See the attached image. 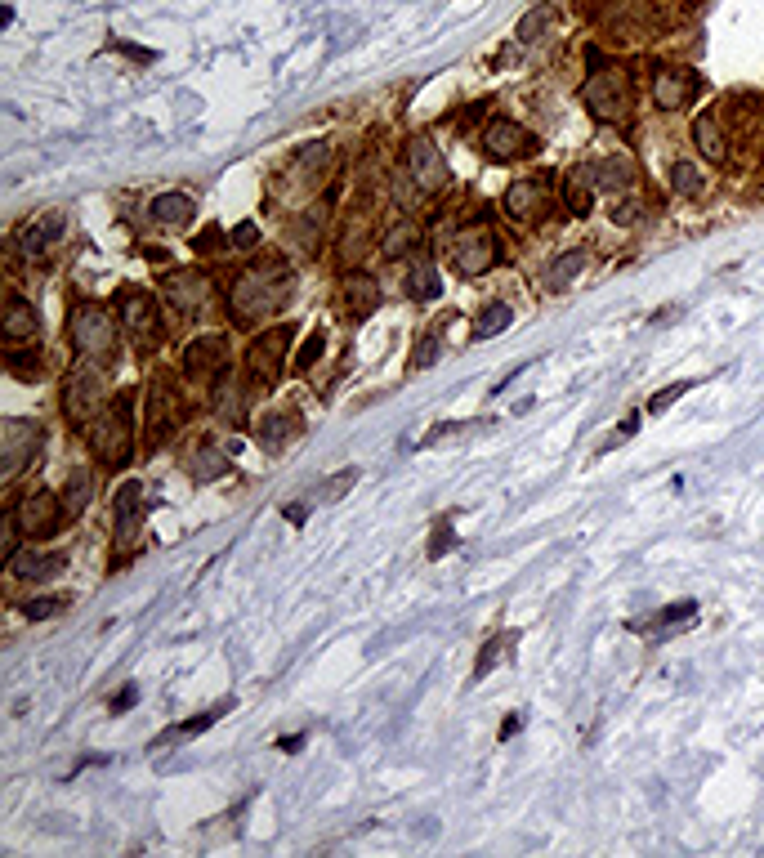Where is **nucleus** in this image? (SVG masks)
Instances as JSON below:
<instances>
[{"label": "nucleus", "instance_id": "obj_1", "mask_svg": "<svg viewBox=\"0 0 764 858\" xmlns=\"http://www.w3.org/2000/svg\"><path fill=\"white\" fill-rule=\"evenodd\" d=\"M291 295H295L291 264L278 260V255H264L251 269L237 273V282L228 286V318L251 327V322H264L273 313H282Z\"/></svg>", "mask_w": 764, "mask_h": 858}, {"label": "nucleus", "instance_id": "obj_2", "mask_svg": "<svg viewBox=\"0 0 764 858\" xmlns=\"http://www.w3.org/2000/svg\"><path fill=\"white\" fill-rule=\"evenodd\" d=\"M90 447L99 456V465L121 470L135 456V389H121L90 425Z\"/></svg>", "mask_w": 764, "mask_h": 858}, {"label": "nucleus", "instance_id": "obj_3", "mask_svg": "<svg viewBox=\"0 0 764 858\" xmlns=\"http://www.w3.org/2000/svg\"><path fill=\"white\" fill-rule=\"evenodd\" d=\"M586 59H590V76H586V85H581V103H586L595 117L626 126L630 121V72L617 68V63H604L599 50H590Z\"/></svg>", "mask_w": 764, "mask_h": 858}, {"label": "nucleus", "instance_id": "obj_4", "mask_svg": "<svg viewBox=\"0 0 764 858\" xmlns=\"http://www.w3.org/2000/svg\"><path fill=\"white\" fill-rule=\"evenodd\" d=\"M286 345H291V327H273L264 336H255L242 354V389L246 398H260L278 385L286 371Z\"/></svg>", "mask_w": 764, "mask_h": 858}, {"label": "nucleus", "instance_id": "obj_5", "mask_svg": "<svg viewBox=\"0 0 764 858\" xmlns=\"http://www.w3.org/2000/svg\"><path fill=\"white\" fill-rule=\"evenodd\" d=\"M117 327H121V318H112L108 304H99V300H81V304H72V313H68L72 349L81 358H94V362L112 358V349H117Z\"/></svg>", "mask_w": 764, "mask_h": 858}, {"label": "nucleus", "instance_id": "obj_6", "mask_svg": "<svg viewBox=\"0 0 764 858\" xmlns=\"http://www.w3.org/2000/svg\"><path fill=\"white\" fill-rule=\"evenodd\" d=\"M108 407V376L94 358L76 362L63 380V416L72 425H94V416Z\"/></svg>", "mask_w": 764, "mask_h": 858}, {"label": "nucleus", "instance_id": "obj_7", "mask_svg": "<svg viewBox=\"0 0 764 858\" xmlns=\"http://www.w3.org/2000/svg\"><path fill=\"white\" fill-rule=\"evenodd\" d=\"M117 318L121 327L130 331L139 354H152L161 345V313H157V295L143 291V286H126L117 295Z\"/></svg>", "mask_w": 764, "mask_h": 858}, {"label": "nucleus", "instance_id": "obj_8", "mask_svg": "<svg viewBox=\"0 0 764 858\" xmlns=\"http://www.w3.org/2000/svg\"><path fill=\"white\" fill-rule=\"evenodd\" d=\"M63 514H68L63 497H54L50 488H36V492H27L14 510H9V523H14L18 537L41 541V537H54V532L63 528Z\"/></svg>", "mask_w": 764, "mask_h": 858}, {"label": "nucleus", "instance_id": "obj_9", "mask_svg": "<svg viewBox=\"0 0 764 858\" xmlns=\"http://www.w3.org/2000/svg\"><path fill=\"white\" fill-rule=\"evenodd\" d=\"M501 260V242H496L492 224H465L461 233H456L452 242V269L461 273V278H483L492 264Z\"/></svg>", "mask_w": 764, "mask_h": 858}, {"label": "nucleus", "instance_id": "obj_10", "mask_svg": "<svg viewBox=\"0 0 764 858\" xmlns=\"http://www.w3.org/2000/svg\"><path fill=\"white\" fill-rule=\"evenodd\" d=\"M161 300L175 318H202V309L210 304V278L202 269H175L161 282Z\"/></svg>", "mask_w": 764, "mask_h": 858}, {"label": "nucleus", "instance_id": "obj_11", "mask_svg": "<svg viewBox=\"0 0 764 858\" xmlns=\"http://www.w3.org/2000/svg\"><path fill=\"white\" fill-rule=\"evenodd\" d=\"M41 452V425L36 421H5L0 425V479H18L27 461Z\"/></svg>", "mask_w": 764, "mask_h": 858}, {"label": "nucleus", "instance_id": "obj_12", "mask_svg": "<svg viewBox=\"0 0 764 858\" xmlns=\"http://www.w3.org/2000/svg\"><path fill=\"white\" fill-rule=\"evenodd\" d=\"M407 175L420 193H443L452 184V166H447L443 148L434 139H412L407 143Z\"/></svg>", "mask_w": 764, "mask_h": 858}, {"label": "nucleus", "instance_id": "obj_13", "mask_svg": "<svg viewBox=\"0 0 764 858\" xmlns=\"http://www.w3.org/2000/svg\"><path fill=\"white\" fill-rule=\"evenodd\" d=\"M697 90H702L697 72L675 68V63H662V68L653 72V85H648V94H653V103H657L662 112H680V108H689V103L697 99Z\"/></svg>", "mask_w": 764, "mask_h": 858}, {"label": "nucleus", "instance_id": "obj_14", "mask_svg": "<svg viewBox=\"0 0 764 858\" xmlns=\"http://www.w3.org/2000/svg\"><path fill=\"white\" fill-rule=\"evenodd\" d=\"M483 152L492 161H514V157H523V152H532V135L519 126V121L496 117V121H487V130H483Z\"/></svg>", "mask_w": 764, "mask_h": 858}, {"label": "nucleus", "instance_id": "obj_15", "mask_svg": "<svg viewBox=\"0 0 764 858\" xmlns=\"http://www.w3.org/2000/svg\"><path fill=\"white\" fill-rule=\"evenodd\" d=\"M179 425V398L170 394V380L161 376L148 394V447H161Z\"/></svg>", "mask_w": 764, "mask_h": 858}, {"label": "nucleus", "instance_id": "obj_16", "mask_svg": "<svg viewBox=\"0 0 764 858\" xmlns=\"http://www.w3.org/2000/svg\"><path fill=\"white\" fill-rule=\"evenodd\" d=\"M112 510H117V550H130L139 541V528H143V483L139 479L121 483Z\"/></svg>", "mask_w": 764, "mask_h": 858}, {"label": "nucleus", "instance_id": "obj_17", "mask_svg": "<svg viewBox=\"0 0 764 858\" xmlns=\"http://www.w3.org/2000/svg\"><path fill=\"white\" fill-rule=\"evenodd\" d=\"M546 211V175H528V179H514L505 188V215L519 219V224H532Z\"/></svg>", "mask_w": 764, "mask_h": 858}, {"label": "nucleus", "instance_id": "obj_18", "mask_svg": "<svg viewBox=\"0 0 764 858\" xmlns=\"http://www.w3.org/2000/svg\"><path fill=\"white\" fill-rule=\"evenodd\" d=\"M5 568L14 572L18 581H50V577H59L63 568H68V559L54 550V555H45V550H36V546H18V550H9L5 555Z\"/></svg>", "mask_w": 764, "mask_h": 858}, {"label": "nucleus", "instance_id": "obj_19", "mask_svg": "<svg viewBox=\"0 0 764 858\" xmlns=\"http://www.w3.org/2000/svg\"><path fill=\"white\" fill-rule=\"evenodd\" d=\"M68 233V219H63V211H45V215H36V219H27L23 228H18V251L23 255H41V251H50L59 237Z\"/></svg>", "mask_w": 764, "mask_h": 858}, {"label": "nucleus", "instance_id": "obj_20", "mask_svg": "<svg viewBox=\"0 0 764 858\" xmlns=\"http://www.w3.org/2000/svg\"><path fill=\"white\" fill-rule=\"evenodd\" d=\"M376 309H380L376 278H367V273H349L345 286H340V313H345L349 322H362V318H371Z\"/></svg>", "mask_w": 764, "mask_h": 858}, {"label": "nucleus", "instance_id": "obj_21", "mask_svg": "<svg viewBox=\"0 0 764 858\" xmlns=\"http://www.w3.org/2000/svg\"><path fill=\"white\" fill-rule=\"evenodd\" d=\"M224 367H228L224 336H202V340H193V345L184 349V371H188V376H210V380H215Z\"/></svg>", "mask_w": 764, "mask_h": 858}, {"label": "nucleus", "instance_id": "obj_22", "mask_svg": "<svg viewBox=\"0 0 764 858\" xmlns=\"http://www.w3.org/2000/svg\"><path fill=\"white\" fill-rule=\"evenodd\" d=\"M0 331H5L9 345H18V340H32L36 331H41V309H36L32 300H23V295H9L5 313H0Z\"/></svg>", "mask_w": 764, "mask_h": 858}, {"label": "nucleus", "instance_id": "obj_23", "mask_svg": "<svg viewBox=\"0 0 764 858\" xmlns=\"http://www.w3.org/2000/svg\"><path fill=\"white\" fill-rule=\"evenodd\" d=\"M304 421L295 412H269L260 425H255V443L264 447V452H282L286 443H295L300 438Z\"/></svg>", "mask_w": 764, "mask_h": 858}, {"label": "nucleus", "instance_id": "obj_24", "mask_svg": "<svg viewBox=\"0 0 764 858\" xmlns=\"http://www.w3.org/2000/svg\"><path fill=\"white\" fill-rule=\"evenodd\" d=\"M148 219L161 228H188L197 219V202L188 193H161V197H152Z\"/></svg>", "mask_w": 764, "mask_h": 858}, {"label": "nucleus", "instance_id": "obj_25", "mask_svg": "<svg viewBox=\"0 0 764 858\" xmlns=\"http://www.w3.org/2000/svg\"><path fill=\"white\" fill-rule=\"evenodd\" d=\"M693 143H697V152H702L706 161H715V166L729 161V135H724V126H720L715 112H702V117L693 121Z\"/></svg>", "mask_w": 764, "mask_h": 858}, {"label": "nucleus", "instance_id": "obj_26", "mask_svg": "<svg viewBox=\"0 0 764 858\" xmlns=\"http://www.w3.org/2000/svg\"><path fill=\"white\" fill-rule=\"evenodd\" d=\"M228 711H233V698H224V702H219V707H210V711H197V715H193V720H184V724H170V729H166V733H161V738H157V742H152V751H161V747H170V742H193V738H197V733H206V729H210V724H215V720H224V715H228Z\"/></svg>", "mask_w": 764, "mask_h": 858}, {"label": "nucleus", "instance_id": "obj_27", "mask_svg": "<svg viewBox=\"0 0 764 858\" xmlns=\"http://www.w3.org/2000/svg\"><path fill=\"white\" fill-rule=\"evenodd\" d=\"M331 166V143H304L300 152L291 157V184H318Z\"/></svg>", "mask_w": 764, "mask_h": 858}, {"label": "nucleus", "instance_id": "obj_28", "mask_svg": "<svg viewBox=\"0 0 764 858\" xmlns=\"http://www.w3.org/2000/svg\"><path fill=\"white\" fill-rule=\"evenodd\" d=\"M599 188H595V175H590V166H577L568 170V179H563V206H568V215H590V206H595Z\"/></svg>", "mask_w": 764, "mask_h": 858}, {"label": "nucleus", "instance_id": "obj_29", "mask_svg": "<svg viewBox=\"0 0 764 858\" xmlns=\"http://www.w3.org/2000/svg\"><path fill=\"white\" fill-rule=\"evenodd\" d=\"M407 295H412V300H438V291H443V286H438V269H434V260H429L425 251H416L412 260H407Z\"/></svg>", "mask_w": 764, "mask_h": 858}, {"label": "nucleus", "instance_id": "obj_30", "mask_svg": "<svg viewBox=\"0 0 764 858\" xmlns=\"http://www.w3.org/2000/svg\"><path fill=\"white\" fill-rule=\"evenodd\" d=\"M514 644H519V631H501V635H492V640L483 644L479 662H474V675H470L465 684H479V680H487V675H492L501 662H510V657H514Z\"/></svg>", "mask_w": 764, "mask_h": 858}, {"label": "nucleus", "instance_id": "obj_31", "mask_svg": "<svg viewBox=\"0 0 764 858\" xmlns=\"http://www.w3.org/2000/svg\"><path fill=\"white\" fill-rule=\"evenodd\" d=\"M555 23H559V9L555 5H537V9H528V14L519 18L514 36H519V45H541V41H550Z\"/></svg>", "mask_w": 764, "mask_h": 858}, {"label": "nucleus", "instance_id": "obj_32", "mask_svg": "<svg viewBox=\"0 0 764 858\" xmlns=\"http://www.w3.org/2000/svg\"><path fill=\"white\" fill-rule=\"evenodd\" d=\"M590 175H595V188L599 193H630V184H635V170H630L626 157H608V161H595L590 166Z\"/></svg>", "mask_w": 764, "mask_h": 858}, {"label": "nucleus", "instance_id": "obj_33", "mask_svg": "<svg viewBox=\"0 0 764 858\" xmlns=\"http://www.w3.org/2000/svg\"><path fill=\"white\" fill-rule=\"evenodd\" d=\"M380 251H385L389 260H407L412 251H420V224L416 219H398V224L380 237Z\"/></svg>", "mask_w": 764, "mask_h": 858}, {"label": "nucleus", "instance_id": "obj_34", "mask_svg": "<svg viewBox=\"0 0 764 858\" xmlns=\"http://www.w3.org/2000/svg\"><path fill=\"white\" fill-rule=\"evenodd\" d=\"M581 269H586V251H559L546 269V286L550 291H568L581 278Z\"/></svg>", "mask_w": 764, "mask_h": 858}, {"label": "nucleus", "instance_id": "obj_35", "mask_svg": "<svg viewBox=\"0 0 764 858\" xmlns=\"http://www.w3.org/2000/svg\"><path fill=\"white\" fill-rule=\"evenodd\" d=\"M90 497H94V470H90V465H72L68 483H63V505H68L72 519L85 510V505H90Z\"/></svg>", "mask_w": 764, "mask_h": 858}, {"label": "nucleus", "instance_id": "obj_36", "mask_svg": "<svg viewBox=\"0 0 764 858\" xmlns=\"http://www.w3.org/2000/svg\"><path fill=\"white\" fill-rule=\"evenodd\" d=\"M224 470H228V452L224 447H215V438H202V447L193 452V479L210 483V479H219Z\"/></svg>", "mask_w": 764, "mask_h": 858}, {"label": "nucleus", "instance_id": "obj_37", "mask_svg": "<svg viewBox=\"0 0 764 858\" xmlns=\"http://www.w3.org/2000/svg\"><path fill=\"white\" fill-rule=\"evenodd\" d=\"M510 322H514L510 304L492 300V304H483V313L474 318V331H470V336H474V340H492V336H501V331L510 327Z\"/></svg>", "mask_w": 764, "mask_h": 858}, {"label": "nucleus", "instance_id": "obj_38", "mask_svg": "<svg viewBox=\"0 0 764 858\" xmlns=\"http://www.w3.org/2000/svg\"><path fill=\"white\" fill-rule=\"evenodd\" d=\"M671 188H675L680 197H702V193H706V175L693 166V161L680 157V161L671 166Z\"/></svg>", "mask_w": 764, "mask_h": 858}, {"label": "nucleus", "instance_id": "obj_39", "mask_svg": "<svg viewBox=\"0 0 764 858\" xmlns=\"http://www.w3.org/2000/svg\"><path fill=\"white\" fill-rule=\"evenodd\" d=\"M474 429H487V421H443L434 425L425 438H420V447H438V443H456V438H470Z\"/></svg>", "mask_w": 764, "mask_h": 858}, {"label": "nucleus", "instance_id": "obj_40", "mask_svg": "<svg viewBox=\"0 0 764 858\" xmlns=\"http://www.w3.org/2000/svg\"><path fill=\"white\" fill-rule=\"evenodd\" d=\"M353 483H358V470H340V474H331V479H322L318 488L309 492V497H313V505H331V501L345 497Z\"/></svg>", "mask_w": 764, "mask_h": 858}, {"label": "nucleus", "instance_id": "obj_41", "mask_svg": "<svg viewBox=\"0 0 764 858\" xmlns=\"http://www.w3.org/2000/svg\"><path fill=\"white\" fill-rule=\"evenodd\" d=\"M693 613H697L693 599H680V604H666V613L657 622H635V631H671L675 622H693Z\"/></svg>", "mask_w": 764, "mask_h": 858}, {"label": "nucleus", "instance_id": "obj_42", "mask_svg": "<svg viewBox=\"0 0 764 858\" xmlns=\"http://www.w3.org/2000/svg\"><path fill=\"white\" fill-rule=\"evenodd\" d=\"M193 251L197 255H224V251H233V237H224V228L210 224V228H202V233L193 237Z\"/></svg>", "mask_w": 764, "mask_h": 858}, {"label": "nucleus", "instance_id": "obj_43", "mask_svg": "<svg viewBox=\"0 0 764 858\" xmlns=\"http://www.w3.org/2000/svg\"><path fill=\"white\" fill-rule=\"evenodd\" d=\"M63 608H68V595H41V599H27L23 613L32 617V622H45V617H59Z\"/></svg>", "mask_w": 764, "mask_h": 858}, {"label": "nucleus", "instance_id": "obj_44", "mask_svg": "<svg viewBox=\"0 0 764 858\" xmlns=\"http://www.w3.org/2000/svg\"><path fill=\"white\" fill-rule=\"evenodd\" d=\"M322 349H327V336H322V327H313V331H309V340H304V345H300V354H295V367H300V371H309L313 362L322 358Z\"/></svg>", "mask_w": 764, "mask_h": 858}, {"label": "nucleus", "instance_id": "obj_45", "mask_svg": "<svg viewBox=\"0 0 764 858\" xmlns=\"http://www.w3.org/2000/svg\"><path fill=\"white\" fill-rule=\"evenodd\" d=\"M9 371L23 376V380H36L41 376V354H23V349H18V354H9Z\"/></svg>", "mask_w": 764, "mask_h": 858}, {"label": "nucleus", "instance_id": "obj_46", "mask_svg": "<svg viewBox=\"0 0 764 858\" xmlns=\"http://www.w3.org/2000/svg\"><path fill=\"white\" fill-rule=\"evenodd\" d=\"M228 237H233V251H255V246H260V228H255L251 219H242Z\"/></svg>", "mask_w": 764, "mask_h": 858}, {"label": "nucleus", "instance_id": "obj_47", "mask_svg": "<svg viewBox=\"0 0 764 858\" xmlns=\"http://www.w3.org/2000/svg\"><path fill=\"white\" fill-rule=\"evenodd\" d=\"M689 389H693V380H680V385H666L662 394H657L653 403H648V412H666V407H671L680 394H689Z\"/></svg>", "mask_w": 764, "mask_h": 858}, {"label": "nucleus", "instance_id": "obj_48", "mask_svg": "<svg viewBox=\"0 0 764 858\" xmlns=\"http://www.w3.org/2000/svg\"><path fill=\"white\" fill-rule=\"evenodd\" d=\"M452 546H456V537H452V528H447V523H443V528L434 532V541H429V559H443Z\"/></svg>", "mask_w": 764, "mask_h": 858}, {"label": "nucleus", "instance_id": "obj_49", "mask_svg": "<svg viewBox=\"0 0 764 858\" xmlns=\"http://www.w3.org/2000/svg\"><path fill=\"white\" fill-rule=\"evenodd\" d=\"M135 702H139V689H135V684H126V689H121L117 698H112V711H130Z\"/></svg>", "mask_w": 764, "mask_h": 858}, {"label": "nucleus", "instance_id": "obj_50", "mask_svg": "<svg viewBox=\"0 0 764 858\" xmlns=\"http://www.w3.org/2000/svg\"><path fill=\"white\" fill-rule=\"evenodd\" d=\"M635 425H639V412H630L626 421H622V429H617V443H622V438H630V434H635Z\"/></svg>", "mask_w": 764, "mask_h": 858}, {"label": "nucleus", "instance_id": "obj_51", "mask_svg": "<svg viewBox=\"0 0 764 858\" xmlns=\"http://www.w3.org/2000/svg\"><path fill=\"white\" fill-rule=\"evenodd\" d=\"M519 729H523V715H510V720L501 724V738H514V733H519Z\"/></svg>", "mask_w": 764, "mask_h": 858}, {"label": "nucleus", "instance_id": "obj_52", "mask_svg": "<svg viewBox=\"0 0 764 858\" xmlns=\"http://www.w3.org/2000/svg\"><path fill=\"white\" fill-rule=\"evenodd\" d=\"M300 747H304V733H291V738L278 742V751H300Z\"/></svg>", "mask_w": 764, "mask_h": 858}]
</instances>
